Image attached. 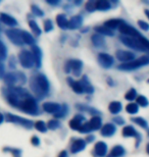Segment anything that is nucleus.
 Returning a JSON list of instances; mask_svg holds the SVG:
<instances>
[{"instance_id":"f257e3e1","label":"nucleus","mask_w":149,"mask_h":157,"mask_svg":"<svg viewBox=\"0 0 149 157\" xmlns=\"http://www.w3.org/2000/svg\"><path fill=\"white\" fill-rule=\"evenodd\" d=\"M30 87L33 93L38 98L41 99L43 96H45L50 89V84L48 78L44 74L34 75L30 80Z\"/></svg>"},{"instance_id":"f03ea898","label":"nucleus","mask_w":149,"mask_h":157,"mask_svg":"<svg viewBox=\"0 0 149 157\" xmlns=\"http://www.w3.org/2000/svg\"><path fill=\"white\" fill-rule=\"evenodd\" d=\"M18 108L21 109L22 111L26 112V113H29L31 115L39 114V108H38L36 99H35L32 95H30V94L21 100Z\"/></svg>"},{"instance_id":"7ed1b4c3","label":"nucleus","mask_w":149,"mask_h":157,"mask_svg":"<svg viewBox=\"0 0 149 157\" xmlns=\"http://www.w3.org/2000/svg\"><path fill=\"white\" fill-rule=\"evenodd\" d=\"M149 64V56L145 55V56H141L138 59H134L131 62H128V63H123L118 67L120 71H135L138 70L142 67H145V65Z\"/></svg>"},{"instance_id":"20e7f679","label":"nucleus","mask_w":149,"mask_h":157,"mask_svg":"<svg viewBox=\"0 0 149 157\" xmlns=\"http://www.w3.org/2000/svg\"><path fill=\"white\" fill-rule=\"evenodd\" d=\"M83 68V62L80 59H69L65 62V71L66 74H69L72 71L74 76L79 77L82 73Z\"/></svg>"},{"instance_id":"39448f33","label":"nucleus","mask_w":149,"mask_h":157,"mask_svg":"<svg viewBox=\"0 0 149 157\" xmlns=\"http://www.w3.org/2000/svg\"><path fill=\"white\" fill-rule=\"evenodd\" d=\"M120 40L122 41V43L124 45L128 46L132 49H135V50H137V51H146V50L144 49V47L142 46L140 40H139V37L138 38H132V37L122 35L120 37Z\"/></svg>"},{"instance_id":"423d86ee","label":"nucleus","mask_w":149,"mask_h":157,"mask_svg":"<svg viewBox=\"0 0 149 157\" xmlns=\"http://www.w3.org/2000/svg\"><path fill=\"white\" fill-rule=\"evenodd\" d=\"M18 59H20L21 65L25 68H32L35 64L33 54L28 50H22L18 54Z\"/></svg>"},{"instance_id":"0eeeda50","label":"nucleus","mask_w":149,"mask_h":157,"mask_svg":"<svg viewBox=\"0 0 149 157\" xmlns=\"http://www.w3.org/2000/svg\"><path fill=\"white\" fill-rule=\"evenodd\" d=\"M6 121H7L8 122H14V124H20V125H22V127H24L26 128H32L34 125L33 121H30V119L18 117V115H14V114H11V113L6 114Z\"/></svg>"},{"instance_id":"6e6552de","label":"nucleus","mask_w":149,"mask_h":157,"mask_svg":"<svg viewBox=\"0 0 149 157\" xmlns=\"http://www.w3.org/2000/svg\"><path fill=\"white\" fill-rule=\"evenodd\" d=\"M6 37L11 41L14 45L22 46L24 45V41L22 38V31L20 30H15V29H9L5 32Z\"/></svg>"},{"instance_id":"1a4fd4ad","label":"nucleus","mask_w":149,"mask_h":157,"mask_svg":"<svg viewBox=\"0 0 149 157\" xmlns=\"http://www.w3.org/2000/svg\"><path fill=\"white\" fill-rule=\"evenodd\" d=\"M119 30L124 36L132 37V38H138V37L141 36V34L139 33L138 30H136L134 27L130 26V25L126 24V23H124L122 26L119 28Z\"/></svg>"},{"instance_id":"9d476101","label":"nucleus","mask_w":149,"mask_h":157,"mask_svg":"<svg viewBox=\"0 0 149 157\" xmlns=\"http://www.w3.org/2000/svg\"><path fill=\"white\" fill-rule=\"evenodd\" d=\"M116 56L120 61L125 62V63L131 62L135 59V53L131 51H126V50H118L116 52Z\"/></svg>"},{"instance_id":"9b49d317","label":"nucleus","mask_w":149,"mask_h":157,"mask_svg":"<svg viewBox=\"0 0 149 157\" xmlns=\"http://www.w3.org/2000/svg\"><path fill=\"white\" fill-rule=\"evenodd\" d=\"M113 57L107 53H99L98 54V62L103 68H110L113 64Z\"/></svg>"},{"instance_id":"f8f14e48","label":"nucleus","mask_w":149,"mask_h":157,"mask_svg":"<svg viewBox=\"0 0 149 157\" xmlns=\"http://www.w3.org/2000/svg\"><path fill=\"white\" fill-rule=\"evenodd\" d=\"M123 136L124 137H133V138H136L137 139V143H136V147L139 146L140 144L142 138H141V135L138 133L137 131L135 130L134 127L132 125H127L123 128Z\"/></svg>"},{"instance_id":"ddd939ff","label":"nucleus","mask_w":149,"mask_h":157,"mask_svg":"<svg viewBox=\"0 0 149 157\" xmlns=\"http://www.w3.org/2000/svg\"><path fill=\"white\" fill-rule=\"evenodd\" d=\"M107 153V145L102 141H99L94 146V156L95 157H104Z\"/></svg>"},{"instance_id":"4468645a","label":"nucleus","mask_w":149,"mask_h":157,"mask_svg":"<svg viewBox=\"0 0 149 157\" xmlns=\"http://www.w3.org/2000/svg\"><path fill=\"white\" fill-rule=\"evenodd\" d=\"M42 108L45 112L56 114L60 110V108H61V105L58 104V103H55V102H45L42 105Z\"/></svg>"},{"instance_id":"2eb2a0df","label":"nucleus","mask_w":149,"mask_h":157,"mask_svg":"<svg viewBox=\"0 0 149 157\" xmlns=\"http://www.w3.org/2000/svg\"><path fill=\"white\" fill-rule=\"evenodd\" d=\"M32 54H33L34 57L35 65L38 68H40L41 65H42V51H41L40 47H38L36 45L32 46Z\"/></svg>"},{"instance_id":"dca6fc26","label":"nucleus","mask_w":149,"mask_h":157,"mask_svg":"<svg viewBox=\"0 0 149 157\" xmlns=\"http://www.w3.org/2000/svg\"><path fill=\"white\" fill-rule=\"evenodd\" d=\"M85 121H86V118H85L84 115L77 114L74 118L71 119V121H69V128L75 131H79V128L82 127V124H83V122Z\"/></svg>"},{"instance_id":"f3484780","label":"nucleus","mask_w":149,"mask_h":157,"mask_svg":"<svg viewBox=\"0 0 149 157\" xmlns=\"http://www.w3.org/2000/svg\"><path fill=\"white\" fill-rule=\"evenodd\" d=\"M86 148V141L83 139H77L74 141V143L72 144L71 146V152L76 154V153H79Z\"/></svg>"},{"instance_id":"a211bd4d","label":"nucleus","mask_w":149,"mask_h":157,"mask_svg":"<svg viewBox=\"0 0 149 157\" xmlns=\"http://www.w3.org/2000/svg\"><path fill=\"white\" fill-rule=\"evenodd\" d=\"M83 25V17L81 15H75L69 21V30H77Z\"/></svg>"},{"instance_id":"6ab92c4d","label":"nucleus","mask_w":149,"mask_h":157,"mask_svg":"<svg viewBox=\"0 0 149 157\" xmlns=\"http://www.w3.org/2000/svg\"><path fill=\"white\" fill-rule=\"evenodd\" d=\"M0 20L3 24L7 25L9 27H15L18 26V21L15 20L14 17H12L11 15H9L7 13H4V12H1L0 13Z\"/></svg>"},{"instance_id":"aec40b11","label":"nucleus","mask_w":149,"mask_h":157,"mask_svg":"<svg viewBox=\"0 0 149 157\" xmlns=\"http://www.w3.org/2000/svg\"><path fill=\"white\" fill-rule=\"evenodd\" d=\"M116 128L115 127V124H106L101 128L100 133L103 137H112V135L116 134Z\"/></svg>"},{"instance_id":"412c9836","label":"nucleus","mask_w":149,"mask_h":157,"mask_svg":"<svg viewBox=\"0 0 149 157\" xmlns=\"http://www.w3.org/2000/svg\"><path fill=\"white\" fill-rule=\"evenodd\" d=\"M80 83H81L82 88H83L84 93H86V94H92V93L94 92V88L91 85L89 78H88L87 76H83L82 80L80 81Z\"/></svg>"},{"instance_id":"4be33fe9","label":"nucleus","mask_w":149,"mask_h":157,"mask_svg":"<svg viewBox=\"0 0 149 157\" xmlns=\"http://www.w3.org/2000/svg\"><path fill=\"white\" fill-rule=\"evenodd\" d=\"M124 23H125V21L123 20H120V18H112V20H109V21H106L104 26L112 31L115 29H119Z\"/></svg>"},{"instance_id":"5701e85b","label":"nucleus","mask_w":149,"mask_h":157,"mask_svg":"<svg viewBox=\"0 0 149 157\" xmlns=\"http://www.w3.org/2000/svg\"><path fill=\"white\" fill-rule=\"evenodd\" d=\"M91 40H92V44L96 47V48H101L105 45V40H104L103 36L99 35V34H93L91 36Z\"/></svg>"},{"instance_id":"b1692460","label":"nucleus","mask_w":149,"mask_h":157,"mask_svg":"<svg viewBox=\"0 0 149 157\" xmlns=\"http://www.w3.org/2000/svg\"><path fill=\"white\" fill-rule=\"evenodd\" d=\"M89 127L91 128V131H96V130H99L101 128V124H102V121H101V117H98V115H95L89 121Z\"/></svg>"},{"instance_id":"393cba45","label":"nucleus","mask_w":149,"mask_h":157,"mask_svg":"<svg viewBox=\"0 0 149 157\" xmlns=\"http://www.w3.org/2000/svg\"><path fill=\"white\" fill-rule=\"evenodd\" d=\"M66 81H68V84L72 87V89H73V91H74L75 93H77V94L84 93L83 88H82V86H81L80 81H79V82L74 81L72 78H68V80H66Z\"/></svg>"},{"instance_id":"a878e982","label":"nucleus","mask_w":149,"mask_h":157,"mask_svg":"<svg viewBox=\"0 0 149 157\" xmlns=\"http://www.w3.org/2000/svg\"><path fill=\"white\" fill-rule=\"evenodd\" d=\"M95 8L100 11H106L112 8V4L107 0H98L97 2H95Z\"/></svg>"},{"instance_id":"bb28decb","label":"nucleus","mask_w":149,"mask_h":157,"mask_svg":"<svg viewBox=\"0 0 149 157\" xmlns=\"http://www.w3.org/2000/svg\"><path fill=\"white\" fill-rule=\"evenodd\" d=\"M56 23H57L58 27L62 30L69 29V21L65 14H58L56 17Z\"/></svg>"},{"instance_id":"cd10ccee","label":"nucleus","mask_w":149,"mask_h":157,"mask_svg":"<svg viewBox=\"0 0 149 157\" xmlns=\"http://www.w3.org/2000/svg\"><path fill=\"white\" fill-rule=\"evenodd\" d=\"M3 80H4L6 85L12 87L15 83H18V76H17V74H14V73H8V74H5Z\"/></svg>"},{"instance_id":"c85d7f7f","label":"nucleus","mask_w":149,"mask_h":157,"mask_svg":"<svg viewBox=\"0 0 149 157\" xmlns=\"http://www.w3.org/2000/svg\"><path fill=\"white\" fill-rule=\"evenodd\" d=\"M94 31L96 32L97 34H99V35L103 36H110L112 37L113 35H115V33L112 32V30H109L108 28H106L105 26H98V27H95L94 28Z\"/></svg>"},{"instance_id":"c756f323","label":"nucleus","mask_w":149,"mask_h":157,"mask_svg":"<svg viewBox=\"0 0 149 157\" xmlns=\"http://www.w3.org/2000/svg\"><path fill=\"white\" fill-rule=\"evenodd\" d=\"M126 150L123 146L120 145H116L110 151V157H122L125 155Z\"/></svg>"},{"instance_id":"7c9ffc66","label":"nucleus","mask_w":149,"mask_h":157,"mask_svg":"<svg viewBox=\"0 0 149 157\" xmlns=\"http://www.w3.org/2000/svg\"><path fill=\"white\" fill-rule=\"evenodd\" d=\"M122 108H123L122 103H120V101H112V102H110V104L108 106L109 111L112 112V114L120 113V112L122 111Z\"/></svg>"},{"instance_id":"2f4dec72","label":"nucleus","mask_w":149,"mask_h":157,"mask_svg":"<svg viewBox=\"0 0 149 157\" xmlns=\"http://www.w3.org/2000/svg\"><path fill=\"white\" fill-rule=\"evenodd\" d=\"M76 108L79 109L80 111H85V112H88L90 114H100V112L95 109L91 106H87V105H83V104H77L76 105Z\"/></svg>"},{"instance_id":"473e14b6","label":"nucleus","mask_w":149,"mask_h":157,"mask_svg":"<svg viewBox=\"0 0 149 157\" xmlns=\"http://www.w3.org/2000/svg\"><path fill=\"white\" fill-rule=\"evenodd\" d=\"M22 38H23L25 44H28V45H31V46H34L35 42H36L34 37L32 36L30 33L26 32V31H22Z\"/></svg>"},{"instance_id":"72a5a7b5","label":"nucleus","mask_w":149,"mask_h":157,"mask_svg":"<svg viewBox=\"0 0 149 157\" xmlns=\"http://www.w3.org/2000/svg\"><path fill=\"white\" fill-rule=\"evenodd\" d=\"M29 26H30V28H31L32 32H33V33L35 34V35H36V36H40V35H41L42 31H41V29L39 28V26H38V24L36 23V21H33V20L29 21Z\"/></svg>"},{"instance_id":"f704fd0d","label":"nucleus","mask_w":149,"mask_h":157,"mask_svg":"<svg viewBox=\"0 0 149 157\" xmlns=\"http://www.w3.org/2000/svg\"><path fill=\"white\" fill-rule=\"evenodd\" d=\"M126 111L130 114H135L139 111V106L137 105V103H134V102L129 103V104L126 106Z\"/></svg>"},{"instance_id":"c9c22d12","label":"nucleus","mask_w":149,"mask_h":157,"mask_svg":"<svg viewBox=\"0 0 149 157\" xmlns=\"http://www.w3.org/2000/svg\"><path fill=\"white\" fill-rule=\"evenodd\" d=\"M132 121H134L135 124H137L139 127L143 128H148V122L146 121V119H144L143 117H132L131 118Z\"/></svg>"},{"instance_id":"e433bc0d","label":"nucleus","mask_w":149,"mask_h":157,"mask_svg":"<svg viewBox=\"0 0 149 157\" xmlns=\"http://www.w3.org/2000/svg\"><path fill=\"white\" fill-rule=\"evenodd\" d=\"M6 56H7V48H6L5 44L0 40V61L5 60Z\"/></svg>"},{"instance_id":"4c0bfd02","label":"nucleus","mask_w":149,"mask_h":157,"mask_svg":"<svg viewBox=\"0 0 149 157\" xmlns=\"http://www.w3.org/2000/svg\"><path fill=\"white\" fill-rule=\"evenodd\" d=\"M68 112H69V106L66 104H63V105H61L60 110L56 114H54V117L56 118H62V117H65L66 114H68Z\"/></svg>"},{"instance_id":"58836bf2","label":"nucleus","mask_w":149,"mask_h":157,"mask_svg":"<svg viewBox=\"0 0 149 157\" xmlns=\"http://www.w3.org/2000/svg\"><path fill=\"white\" fill-rule=\"evenodd\" d=\"M34 127L36 128L37 131L41 132V133H46L47 132V125L45 124V122L42 121H38L35 122Z\"/></svg>"},{"instance_id":"ea45409f","label":"nucleus","mask_w":149,"mask_h":157,"mask_svg":"<svg viewBox=\"0 0 149 157\" xmlns=\"http://www.w3.org/2000/svg\"><path fill=\"white\" fill-rule=\"evenodd\" d=\"M136 100H137V105H140V106H142V107H147V106L149 105L148 99L145 96H142V95L137 96Z\"/></svg>"},{"instance_id":"a19ab883","label":"nucleus","mask_w":149,"mask_h":157,"mask_svg":"<svg viewBox=\"0 0 149 157\" xmlns=\"http://www.w3.org/2000/svg\"><path fill=\"white\" fill-rule=\"evenodd\" d=\"M125 98L127 100H129V101H133L134 99L137 98V91H136L134 88H132V89H130V91L128 93L126 94Z\"/></svg>"},{"instance_id":"79ce46f5","label":"nucleus","mask_w":149,"mask_h":157,"mask_svg":"<svg viewBox=\"0 0 149 157\" xmlns=\"http://www.w3.org/2000/svg\"><path fill=\"white\" fill-rule=\"evenodd\" d=\"M3 151L12 153L14 157H21V155H22V150L17 149V148H8L7 147V148H3Z\"/></svg>"},{"instance_id":"37998d69","label":"nucleus","mask_w":149,"mask_h":157,"mask_svg":"<svg viewBox=\"0 0 149 157\" xmlns=\"http://www.w3.org/2000/svg\"><path fill=\"white\" fill-rule=\"evenodd\" d=\"M31 9H32V12H33V13L36 15V17H43V15H44V11L41 8L38 7L37 5L33 4V5L31 6Z\"/></svg>"},{"instance_id":"c03bdc74","label":"nucleus","mask_w":149,"mask_h":157,"mask_svg":"<svg viewBox=\"0 0 149 157\" xmlns=\"http://www.w3.org/2000/svg\"><path fill=\"white\" fill-rule=\"evenodd\" d=\"M53 30V24H52V21L51 20H45L44 21V31L46 33L50 32V31Z\"/></svg>"},{"instance_id":"a18cd8bd","label":"nucleus","mask_w":149,"mask_h":157,"mask_svg":"<svg viewBox=\"0 0 149 157\" xmlns=\"http://www.w3.org/2000/svg\"><path fill=\"white\" fill-rule=\"evenodd\" d=\"M47 128H49V130H56L57 128H59V122L57 121H55V119H52V121H49L48 124H47Z\"/></svg>"},{"instance_id":"49530a36","label":"nucleus","mask_w":149,"mask_h":157,"mask_svg":"<svg viewBox=\"0 0 149 157\" xmlns=\"http://www.w3.org/2000/svg\"><path fill=\"white\" fill-rule=\"evenodd\" d=\"M79 132H80L81 134H87V133H90L92 131L89 127V124H88V122H85V124H82V127L79 128Z\"/></svg>"},{"instance_id":"de8ad7c7","label":"nucleus","mask_w":149,"mask_h":157,"mask_svg":"<svg viewBox=\"0 0 149 157\" xmlns=\"http://www.w3.org/2000/svg\"><path fill=\"white\" fill-rule=\"evenodd\" d=\"M85 6H86V10L88 12H93V11L96 10V8H95V2H93L92 0L88 1Z\"/></svg>"},{"instance_id":"09e8293b","label":"nucleus","mask_w":149,"mask_h":157,"mask_svg":"<svg viewBox=\"0 0 149 157\" xmlns=\"http://www.w3.org/2000/svg\"><path fill=\"white\" fill-rule=\"evenodd\" d=\"M17 76H18V83H21L22 85L26 84L27 78L23 73H17Z\"/></svg>"},{"instance_id":"8fccbe9b","label":"nucleus","mask_w":149,"mask_h":157,"mask_svg":"<svg viewBox=\"0 0 149 157\" xmlns=\"http://www.w3.org/2000/svg\"><path fill=\"white\" fill-rule=\"evenodd\" d=\"M138 25L139 27L141 28L143 31H149V25L144 21H138Z\"/></svg>"},{"instance_id":"3c124183","label":"nucleus","mask_w":149,"mask_h":157,"mask_svg":"<svg viewBox=\"0 0 149 157\" xmlns=\"http://www.w3.org/2000/svg\"><path fill=\"white\" fill-rule=\"evenodd\" d=\"M112 121L113 122H116V124H119V125H123L124 124H125V121H124V118L123 117H113L112 118Z\"/></svg>"},{"instance_id":"603ef678","label":"nucleus","mask_w":149,"mask_h":157,"mask_svg":"<svg viewBox=\"0 0 149 157\" xmlns=\"http://www.w3.org/2000/svg\"><path fill=\"white\" fill-rule=\"evenodd\" d=\"M31 143L33 144L34 146H39L40 145V139L37 136H33L31 139Z\"/></svg>"},{"instance_id":"864d4df0","label":"nucleus","mask_w":149,"mask_h":157,"mask_svg":"<svg viewBox=\"0 0 149 157\" xmlns=\"http://www.w3.org/2000/svg\"><path fill=\"white\" fill-rule=\"evenodd\" d=\"M8 64H9V67L10 68H15V65H17V61H15V59L14 56H11L10 59H9V61H8Z\"/></svg>"},{"instance_id":"5fc2aeb1","label":"nucleus","mask_w":149,"mask_h":157,"mask_svg":"<svg viewBox=\"0 0 149 157\" xmlns=\"http://www.w3.org/2000/svg\"><path fill=\"white\" fill-rule=\"evenodd\" d=\"M5 76V68L4 64L2 63V61H0V78H3Z\"/></svg>"},{"instance_id":"6e6d98bb","label":"nucleus","mask_w":149,"mask_h":157,"mask_svg":"<svg viewBox=\"0 0 149 157\" xmlns=\"http://www.w3.org/2000/svg\"><path fill=\"white\" fill-rule=\"evenodd\" d=\"M58 157H69V155H68V152H66L65 150H63V151H61V152L59 153Z\"/></svg>"},{"instance_id":"4d7b16f0","label":"nucleus","mask_w":149,"mask_h":157,"mask_svg":"<svg viewBox=\"0 0 149 157\" xmlns=\"http://www.w3.org/2000/svg\"><path fill=\"white\" fill-rule=\"evenodd\" d=\"M47 3L48 4H51V5H57V4H59V1H51V0H47Z\"/></svg>"},{"instance_id":"13d9d810","label":"nucleus","mask_w":149,"mask_h":157,"mask_svg":"<svg viewBox=\"0 0 149 157\" xmlns=\"http://www.w3.org/2000/svg\"><path fill=\"white\" fill-rule=\"evenodd\" d=\"M94 139H95V137H94V136H89V137L87 138V140H86V143H87V142L91 143L92 141H94Z\"/></svg>"},{"instance_id":"bf43d9fd","label":"nucleus","mask_w":149,"mask_h":157,"mask_svg":"<svg viewBox=\"0 0 149 157\" xmlns=\"http://www.w3.org/2000/svg\"><path fill=\"white\" fill-rule=\"evenodd\" d=\"M3 121H4V117H3V114H2V113H0V124H2Z\"/></svg>"},{"instance_id":"052dcab7","label":"nucleus","mask_w":149,"mask_h":157,"mask_svg":"<svg viewBox=\"0 0 149 157\" xmlns=\"http://www.w3.org/2000/svg\"><path fill=\"white\" fill-rule=\"evenodd\" d=\"M88 31H89V28H86V29H83V30H82V31H81V33H82V34H85V33H87Z\"/></svg>"},{"instance_id":"680f3d73","label":"nucleus","mask_w":149,"mask_h":157,"mask_svg":"<svg viewBox=\"0 0 149 157\" xmlns=\"http://www.w3.org/2000/svg\"><path fill=\"white\" fill-rule=\"evenodd\" d=\"M145 14H146L147 17L149 18V9H145Z\"/></svg>"},{"instance_id":"e2e57ef3","label":"nucleus","mask_w":149,"mask_h":157,"mask_svg":"<svg viewBox=\"0 0 149 157\" xmlns=\"http://www.w3.org/2000/svg\"><path fill=\"white\" fill-rule=\"evenodd\" d=\"M82 4V1H75V5H80Z\"/></svg>"},{"instance_id":"0e129e2a","label":"nucleus","mask_w":149,"mask_h":157,"mask_svg":"<svg viewBox=\"0 0 149 157\" xmlns=\"http://www.w3.org/2000/svg\"><path fill=\"white\" fill-rule=\"evenodd\" d=\"M146 151H147V153L149 154V143L147 144V146H146Z\"/></svg>"},{"instance_id":"69168bd1","label":"nucleus","mask_w":149,"mask_h":157,"mask_svg":"<svg viewBox=\"0 0 149 157\" xmlns=\"http://www.w3.org/2000/svg\"><path fill=\"white\" fill-rule=\"evenodd\" d=\"M147 82H148V84H149V80H148V81H147Z\"/></svg>"},{"instance_id":"338daca9","label":"nucleus","mask_w":149,"mask_h":157,"mask_svg":"<svg viewBox=\"0 0 149 157\" xmlns=\"http://www.w3.org/2000/svg\"><path fill=\"white\" fill-rule=\"evenodd\" d=\"M0 31H1V28H0Z\"/></svg>"}]
</instances>
